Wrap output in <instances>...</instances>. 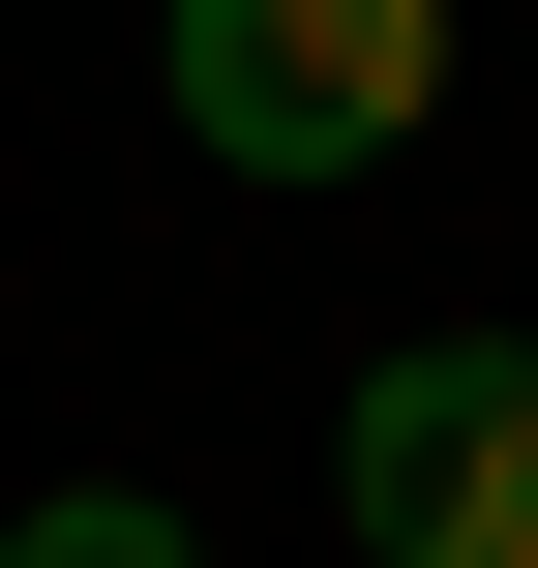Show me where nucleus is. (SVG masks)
Here are the masks:
<instances>
[{"mask_svg":"<svg viewBox=\"0 0 538 568\" xmlns=\"http://www.w3.org/2000/svg\"><path fill=\"white\" fill-rule=\"evenodd\" d=\"M0 568H210V539H180L150 479H60V509H0Z\"/></svg>","mask_w":538,"mask_h":568,"instance_id":"3","label":"nucleus"},{"mask_svg":"<svg viewBox=\"0 0 538 568\" xmlns=\"http://www.w3.org/2000/svg\"><path fill=\"white\" fill-rule=\"evenodd\" d=\"M329 509L359 568H538V329H389L329 389Z\"/></svg>","mask_w":538,"mask_h":568,"instance_id":"2","label":"nucleus"},{"mask_svg":"<svg viewBox=\"0 0 538 568\" xmlns=\"http://www.w3.org/2000/svg\"><path fill=\"white\" fill-rule=\"evenodd\" d=\"M150 90H180L210 180H389L419 90H449V0H180Z\"/></svg>","mask_w":538,"mask_h":568,"instance_id":"1","label":"nucleus"}]
</instances>
